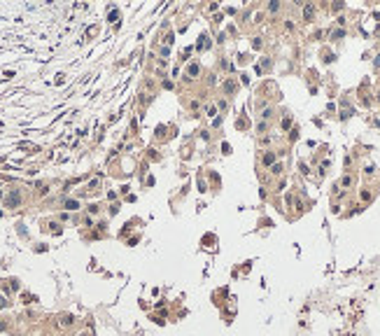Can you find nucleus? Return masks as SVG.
Instances as JSON below:
<instances>
[{"label": "nucleus", "instance_id": "1", "mask_svg": "<svg viewBox=\"0 0 380 336\" xmlns=\"http://www.w3.org/2000/svg\"><path fill=\"white\" fill-rule=\"evenodd\" d=\"M61 325H63V327H68V325H72V317H70V315H65V317H61Z\"/></svg>", "mask_w": 380, "mask_h": 336}]
</instances>
